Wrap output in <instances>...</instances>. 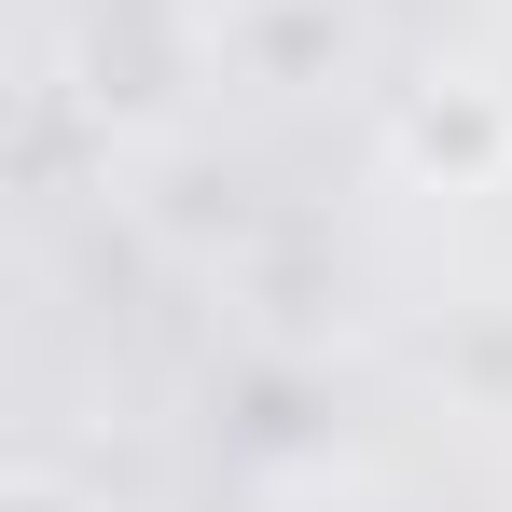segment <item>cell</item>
<instances>
[{
  "label": "cell",
  "mask_w": 512,
  "mask_h": 512,
  "mask_svg": "<svg viewBox=\"0 0 512 512\" xmlns=\"http://www.w3.org/2000/svg\"><path fill=\"white\" fill-rule=\"evenodd\" d=\"M388 167L429 194H499L512 180V84L485 70H416L388 97Z\"/></svg>",
  "instance_id": "1"
},
{
  "label": "cell",
  "mask_w": 512,
  "mask_h": 512,
  "mask_svg": "<svg viewBox=\"0 0 512 512\" xmlns=\"http://www.w3.org/2000/svg\"><path fill=\"white\" fill-rule=\"evenodd\" d=\"M222 56L250 70V84H333L346 56V0H236V28H222Z\"/></svg>",
  "instance_id": "2"
},
{
  "label": "cell",
  "mask_w": 512,
  "mask_h": 512,
  "mask_svg": "<svg viewBox=\"0 0 512 512\" xmlns=\"http://www.w3.org/2000/svg\"><path fill=\"white\" fill-rule=\"evenodd\" d=\"M0 512H84V499H70L56 471H14V499H0Z\"/></svg>",
  "instance_id": "3"
}]
</instances>
